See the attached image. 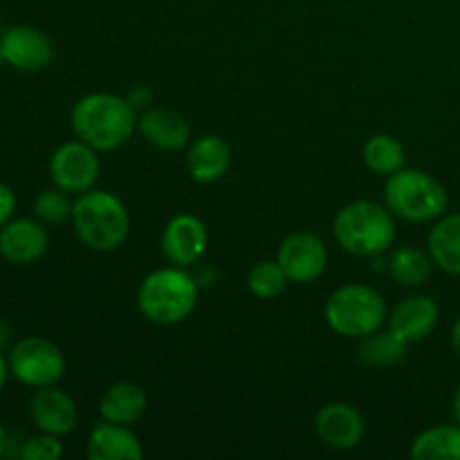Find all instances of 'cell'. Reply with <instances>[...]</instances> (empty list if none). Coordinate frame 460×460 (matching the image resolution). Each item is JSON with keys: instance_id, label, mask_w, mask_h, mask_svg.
I'll use <instances>...</instances> for the list:
<instances>
[{"instance_id": "28", "label": "cell", "mask_w": 460, "mask_h": 460, "mask_svg": "<svg viewBox=\"0 0 460 460\" xmlns=\"http://www.w3.org/2000/svg\"><path fill=\"white\" fill-rule=\"evenodd\" d=\"M13 211H16V193L9 184L0 182V227L13 218Z\"/></svg>"}, {"instance_id": "26", "label": "cell", "mask_w": 460, "mask_h": 460, "mask_svg": "<svg viewBox=\"0 0 460 460\" xmlns=\"http://www.w3.org/2000/svg\"><path fill=\"white\" fill-rule=\"evenodd\" d=\"M72 209H75V200H70V193L58 187L43 189L36 193L31 202L34 218H39L43 225H61L72 220Z\"/></svg>"}, {"instance_id": "27", "label": "cell", "mask_w": 460, "mask_h": 460, "mask_svg": "<svg viewBox=\"0 0 460 460\" xmlns=\"http://www.w3.org/2000/svg\"><path fill=\"white\" fill-rule=\"evenodd\" d=\"M21 456L25 460H58L63 456V443L58 436L39 431V434L25 440Z\"/></svg>"}, {"instance_id": "10", "label": "cell", "mask_w": 460, "mask_h": 460, "mask_svg": "<svg viewBox=\"0 0 460 460\" xmlns=\"http://www.w3.org/2000/svg\"><path fill=\"white\" fill-rule=\"evenodd\" d=\"M209 245L207 225L193 214H178L164 225L160 247L164 259L178 268H191L205 256Z\"/></svg>"}, {"instance_id": "9", "label": "cell", "mask_w": 460, "mask_h": 460, "mask_svg": "<svg viewBox=\"0 0 460 460\" xmlns=\"http://www.w3.org/2000/svg\"><path fill=\"white\" fill-rule=\"evenodd\" d=\"M277 261L288 274L290 283L308 286L322 279L328 268L326 243L313 232H295L281 241Z\"/></svg>"}, {"instance_id": "16", "label": "cell", "mask_w": 460, "mask_h": 460, "mask_svg": "<svg viewBox=\"0 0 460 460\" xmlns=\"http://www.w3.org/2000/svg\"><path fill=\"white\" fill-rule=\"evenodd\" d=\"M137 130L153 148L164 153L182 151L191 139V128L184 115L164 106H151L142 111V115L137 117Z\"/></svg>"}, {"instance_id": "18", "label": "cell", "mask_w": 460, "mask_h": 460, "mask_svg": "<svg viewBox=\"0 0 460 460\" xmlns=\"http://www.w3.org/2000/svg\"><path fill=\"white\" fill-rule=\"evenodd\" d=\"M85 454L90 460H139L144 458V447L128 425L102 420L90 431Z\"/></svg>"}, {"instance_id": "11", "label": "cell", "mask_w": 460, "mask_h": 460, "mask_svg": "<svg viewBox=\"0 0 460 460\" xmlns=\"http://www.w3.org/2000/svg\"><path fill=\"white\" fill-rule=\"evenodd\" d=\"M52 57V40L34 25H13L0 36V58L13 70L40 72L49 66Z\"/></svg>"}, {"instance_id": "15", "label": "cell", "mask_w": 460, "mask_h": 460, "mask_svg": "<svg viewBox=\"0 0 460 460\" xmlns=\"http://www.w3.org/2000/svg\"><path fill=\"white\" fill-rule=\"evenodd\" d=\"M438 304L431 296L409 295L394 305V310L386 317V326L411 346L427 340L438 326Z\"/></svg>"}, {"instance_id": "2", "label": "cell", "mask_w": 460, "mask_h": 460, "mask_svg": "<svg viewBox=\"0 0 460 460\" xmlns=\"http://www.w3.org/2000/svg\"><path fill=\"white\" fill-rule=\"evenodd\" d=\"M337 245L353 256L373 259L394 247L398 229L389 207L376 200H353L337 211L332 220Z\"/></svg>"}, {"instance_id": "34", "label": "cell", "mask_w": 460, "mask_h": 460, "mask_svg": "<svg viewBox=\"0 0 460 460\" xmlns=\"http://www.w3.org/2000/svg\"><path fill=\"white\" fill-rule=\"evenodd\" d=\"M9 447V436H7V429H4L3 425H0V458L4 456V452H7Z\"/></svg>"}, {"instance_id": "5", "label": "cell", "mask_w": 460, "mask_h": 460, "mask_svg": "<svg viewBox=\"0 0 460 460\" xmlns=\"http://www.w3.org/2000/svg\"><path fill=\"white\" fill-rule=\"evenodd\" d=\"M328 328L346 340H362L380 331L389 310L380 292L367 283H344L328 295L323 305Z\"/></svg>"}, {"instance_id": "30", "label": "cell", "mask_w": 460, "mask_h": 460, "mask_svg": "<svg viewBox=\"0 0 460 460\" xmlns=\"http://www.w3.org/2000/svg\"><path fill=\"white\" fill-rule=\"evenodd\" d=\"M9 376H12V373H9L7 358H4L3 350H0V394H3V389H4V385H7Z\"/></svg>"}, {"instance_id": "8", "label": "cell", "mask_w": 460, "mask_h": 460, "mask_svg": "<svg viewBox=\"0 0 460 460\" xmlns=\"http://www.w3.org/2000/svg\"><path fill=\"white\" fill-rule=\"evenodd\" d=\"M102 173L99 151L81 139H70L54 148L49 157V178L54 187L63 189L70 196H81L97 184Z\"/></svg>"}, {"instance_id": "33", "label": "cell", "mask_w": 460, "mask_h": 460, "mask_svg": "<svg viewBox=\"0 0 460 460\" xmlns=\"http://www.w3.org/2000/svg\"><path fill=\"white\" fill-rule=\"evenodd\" d=\"M452 413H454V420L460 425V385L458 389L454 391V400H452Z\"/></svg>"}, {"instance_id": "20", "label": "cell", "mask_w": 460, "mask_h": 460, "mask_svg": "<svg viewBox=\"0 0 460 460\" xmlns=\"http://www.w3.org/2000/svg\"><path fill=\"white\" fill-rule=\"evenodd\" d=\"M427 252L436 268L460 277V214H445L434 220L427 236Z\"/></svg>"}, {"instance_id": "21", "label": "cell", "mask_w": 460, "mask_h": 460, "mask_svg": "<svg viewBox=\"0 0 460 460\" xmlns=\"http://www.w3.org/2000/svg\"><path fill=\"white\" fill-rule=\"evenodd\" d=\"M431 261L429 252H422L413 245L391 247L386 252V272L398 286L402 288H422L431 277Z\"/></svg>"}, {"instance_id": "14", "label": "cell", "mask_w": 460, "mask_h": 460, "mask_svg": "<svg viewBox=\"0 0 460 460\" xmlns=\"http://www.w3.org/2000/svg\"><path fill=\"white\" fill-rule=\"evenodd\" d=\"M49 247L48 229L39 218H12L0 227V256L12 265H31Z\"/></svg>"}, {"instance_id": "6", "label": "cell", "mask_w": 460, "mask_h": 460, "mask_svg": "<svg viewBox=\"0 0 460 460\" xmlns=\"http://www.w3.org/2000/svg\"><path fill=\"white\" fill-rule=\"evenodd\" d=\"M385 205L404 223H434L449 205L447 189L440 180L420 169H400L386 178Z\"/></svg>"}, {"instance_id": "29", "label": "cell", "mask_w": 460, "mask_h": 460, "mask_svg": "<svg viewBox=\"0 0 460 460\" xmlns=\"http://www.w3.org/2000/svg\"><path fill=\"white\" fill-rule=\"evenodd\" d=\"M126 99L130 102V106L135 108V111H146V108H151V102H153V93L148 85H135V88H130V93L126 94Z\"/></svg>"}, {"instance_id": "32", "label": "cell", "mask_w": 460, "mask_h": 460, "mask_svg": "<svg viewBox=\"0 0 460 460\" xmlns=\"http://www.w3.org/2000/svg\"><path fill=\"white\" fill-rule=\"evenodd\" d=\"M9 335H12V331H9L7 323H4L3 319H0V350H3L4 346L9 344Z\"/></svg>"}, {"instance_id": "3", "label": "cell", "mask_w": 460, "mask_h": 460, "mask_svg": "<svg viewBox=\"0 0 460 460\" xmlns=\"http://www.w3.org/2000/svg\"><path fill=\"white\" fill-rule=\"evenodd\" d=\"M72 225L88 250L108 254L119 250L130 234V214L124 200L106 189H90L75 200Z\"/></svg>"}, {"instance_id": "24", "label": "cell", "mask_w": 460, "mask_h": 460, "mask_svg": "<svg viewBox=\"0 0 460 460\" xmlns=\"http://www.w3.org/2000/svg\"><path fill=\"white\" fill-rule=\"evenodd\" d=\"M362 160L371 173L389 178L395 171L404 169L407 153H404L402 142H400L398 137L386 133H377L371 135V137L367 139V144H364Z\"/></svg>"}, {"instance_id": "1", "label": "cell", "mask_w": 460, "mask_h": 460, "mask_svg": "<svg viewBox=\"0 0 460 460\" xmlns=\"http://www.w3.org/2000/svg\"><path fill=\"white\" fill-rule=\"evenodd\" d=\"M137 111L115 93H90L76 99L70 111V124L76 139L99 153H111L130 142L137 130Z\"/></svg>"}, {"instance_id": "7", "label": "cell", "mask_w": 460, "mask_h": 460, "mask_svg": "<svg viewBox=\"0 0 460 460\" xmlns=\"http://www.w3.org/2000/svg\"><path fill=\"white\" fill-rule=\"evenodd\" d=\"M9 373L30 389L52 386L66 376V355L45 337H22L7 355Z\"/></svg>"}, {"instance_id": "4", "label": "cell", "mask_w": 460, "mask_h": 460, "mask_svg": "<svg viewBox=\"0 0 460 460\" xmlns=\"http://www.w3.org/2000/svg\"><path fill=\"white\" fill-rule=\"evenodd\" d=\"M198 279L187 268L166 265L146 274L137 290L139 313L155 326L182 323L196 310Z\"/></svg>"}, {"instance_id": "13", "label": "cell", "mask_w": 460, "mask_h": 460, "mask_svg": "<svg viewBox=\"0 0 460 460\" xmlns=\"http://www.w3.org/2000/svg\"><path fill=\"white\" fill-rule=\"evenodd\" d=\"M30 418L39 431L63 438L79 425V409L70 394L57 385L40 386L30 398Z\"/></svg>"}, {"instance_id": "25", "label": "cell", "mask_w": 460, "mask_h": 460, "mask_svg": "<svg viewBox=\"0 0 460 460\" xmlns=\"http://www.w3.org/2000/svg\"><path fill=\"white\" fill-rule=\"evenodd\" d=\"M288 283V274L283 272V268L279 265V261H259L250 268L247 272V290L256 296V299L263 301H272L279 299V296L286 292Z\"/></svg>"}, {"instance_id": "19", "label": "cell", "mask_w": 460, "mask_h": 460, "mask_svg": "<svg viewBox=\"0 0 460 460\" xmlns=\"http://www.w3.org/2000/svg\"><path fill=\"white\" fill-rule=\"evenodd\" d=\"M148 409L146 391L133 380H119L103 391L99 400V416L102 420L117 425H135L144 418Z\"/></svg>"}, {"instance_id": "22", "label": "cell", "mask_w": 460, "mask_h": 460, "mask_svg": "<svg viewBox=\"0 0 460 460\" xmlns=\"http://www.w3.org/2000/svg\"><path fill=\"white\" fill-rule=\"evenodd\" d=\"M358 358L362 364L371 368H389L395 367L407 355L409 344L400 335H395L389 326H382L380 331L358 340Z\"/></svg>"}, {"instance_id": "23", "label": "cell", "mask_w": 460, "mask_h": 460, "mask_svg": "<svg viewBox=\"0 0 460 460\" xmlns=\"http://www.w3.org/2000/svg\"><path fill=\"white\" fill-rule=\"evenodd\" d=\"M416 460H460V425H436L420 431L409 447Z\"/></svg>"}, {"instance_id": "12", "label": "cell", "mask_w": 460, "mask_h": 460, "mask_svg": "<svg viewBox=\"0 0 460 460\" xmlns=\"http://www.w3.org/2000/svg\"><path fill=\"white\" fill-rule=\"evenodd\" d=\"M314 431L326 447L335 452H350L362 445L367 422L353 404L328 402L314 416Z\"/></svg>"}, {"instance_id": "31", "label": "cell", "mask_w": 460, "mask_h": 460, "mask_svg": "<svg viewBox=\"0 0 460 460\" xmlns=\"http://www.w3.org/2000/svg\"><path fill=\"white\" fill-rule=\"evenodd\" d=\"M452 346L460 358V317L456 319V323H454V328H452Z\"/></svg>"}, {"instance_id": "17", "label": "cell", "mask_w": 460, "mask_h": 460, "mask_svg": "<svg viewBox=\"0 0 460 460\" xmlns=\"http://www.w3.org/2000/svg\"><path fill=\"white\" fill-rule=\"evenodd\" d=\"M187 173L198 184H214L232 166V146L220 135H202L187 148Z\"/></svg>"}]
</instances>
